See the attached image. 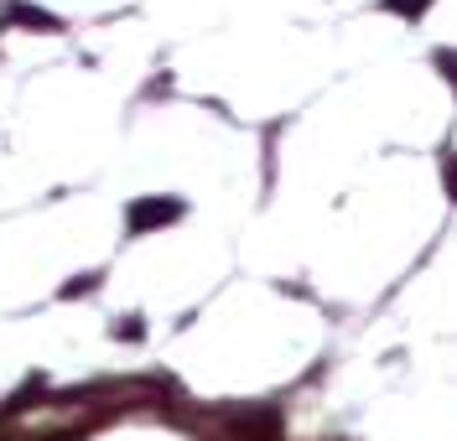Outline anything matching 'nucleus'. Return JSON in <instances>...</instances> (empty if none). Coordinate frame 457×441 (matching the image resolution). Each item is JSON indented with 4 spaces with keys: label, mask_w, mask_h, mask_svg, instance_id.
Segmentation results:
<instances>
[{
    "label": "nucleus",
    "mask_w": 457,
    "mask_h": 441,
    "mask_svg": "<svg viewBox=\"0 0 457 441\" xmlns=\"http://www.w3.org/2000/svg\"><path fill=\"white\" fill-rule=\"evenodd\" d=\"M177 213H182L177 203H136L130 208V229L141 234V229H151V224H171Z\"/></svg>",
    "instance_id": "f257e3e1"
},
{
    "label": "nucleus",
    "mask_w": 457,
    "mask_h": 441,
    "mask_svg": "<svg viewBox=\"0 0 457 441\" xmlns=\"http://www.w3.org/2000/svg\"><path fill=\"white\" fill-rule=\"evenodd\" d=\"M11 21H27V27L57 31V16H47V11H31V5H11Z\"/></svg>",
    "instance_id": "f03ea898"
},
{
    "label": "nucleus",
    "mask_w": 457,
    "mask_h": 441,
    "mask_svg": "<svg viewBox=\"0 0 457 441\" xmlns=\"http://www.w3.org/2000/svg\"><path fill=\"white\" fill-rule=\"evenodd\" d=\"M390 11H400V16H421L427 11V0H385Z\"/></svg>",
    "instance_id": "7ed1b4c3"
},
{
    "label": "nucleus",
    "mask_w": 457,
    "mask_h": 441,
    "mask_svg": "<svg viewBox=\"0 0 457 441\" xmlns=\"http://www.w3.org/2000/svg\"><path fill=\"white\" fill-rule=\"evenodd\" d=\"M447 187H453V198H457V161H447Z\"/></svg>",
    "instance_id": "20e7f679"
}]
</instances>
